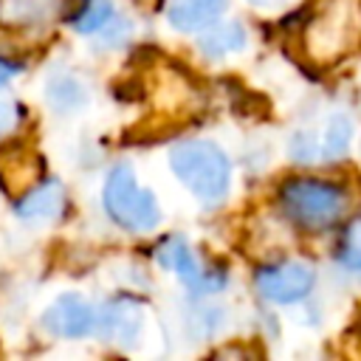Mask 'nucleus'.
I'll use <instances>...</instances> for the list:
<instances>
[{"instance_id":"obj_1","label":"nucleus","mask_w":361,"mask_h":361,"mask_svg":"<svg viewBox=\"0 0 361 361\" xmlns=\"http://www.w3.org/2000/svg\"><path fill=\"white\" fill-rule=\"evenodd\" d=\"M305 51L313 65L330 68L361 42V0H324L305 25Z\"/></svg>"},{"instance_id":"obj_2","label":"nucleus","mask_w":361,"mask_h":361,"mask_svg":"<svg viewBox=\"0 0 361 361\" xmlns=\"http://www.w3.org/2000/svg\"><path fill=\"white\" fill-rule=\"evenodd\" d=\"M169 166L175 178L203 203H217L228 195L231 164L228 155L206 138H186L169 149Z\"/></svg>"},{"instance_id":"obj_3","label":"nucleus","mask_w":361,"mask_h":361,"mask_svg":"<svg viewBox=\"0 0 361 361\" xmlns=\"http://www.w3.org/2000/svg\"><path fill=\"white\" fill-rule=\"evenodd\" d=\"M279 206L290 223L307 231H324L336 226L347 209L350 195L344 186L322 178H290L279 189Z\"/></svg>"},{"instance_id":"obj_4","label":"nucleus","mask_w":361,"mask_h":361,"mask_svg":"<svg viewBox=\"0 0 361 361\" xmlns=\"http://www.w3.org/2000/svg\"><path fill=\"white\" fill-rule=\"evenodd\" d=\"M107 217L127 231H149L161 223V206L149 189H144L127 164H116L102 189Z\"/></svg>"},{"instance_id":"obj_5","label":"nucleus","mask_w":361,"mask_h":361,"mask_svg":"<svg viewBox=\"0 0 361 361\" xmlns=\"http://www.w3.org/2000/svg\"><path fill=\"white\" fill-rule=\"evenodd\" d=\"M254 285L262 299H268L274 305H293V302H302L313 290L316 271L310 262L282 259L274 265H262L254 274Z\"/></svg>"},{"instance_id":"obj_6","label":"nucleus","mask_w":361,"mask_h":361,"mask_svg":"<svg viewBox=\"0 0 361 361\" xmlns=\"http://www.w3.org/2000/svg\"><path fill=\"white\" fill-rule=\"evenodd\" d=\"M155 259H158V265H164V268H169L172 274H178L180 282H183L192 293H214V290L226 288V282H228L226 271H212V268L200 265L197 257L192 254L189 243H186L183 237H178V234H175V237H166V240L158 245Z\"/></svg>"},{"instance_id":"obj_7","label":"nucleus","mask_w":361,"mask_h":361,"mask_svg":"<svg viewBox=\"0 0 361 361\" xmlns=\"http://www.w3.org/2000/svg\"><path fill=\"white\" fill-rule=\"evenodd\" d=\"M96 319H99V310L90 307L82 296L62 293L59 299H54L45 307L42 327L51 336H59V338H82V336L96 330Z\"/></svg>"},{"instance_id":"obj_8","label":"nucleus","mask_w":361,"mask_h":361,"mask_svg":"<svg viewBox=\"0 0 361 361\" xmlns=\"http://www.w3.org/2000/svg\"><path fill=\"white\" fill-rule=\"evenodd\" d=\"M141 327H144V305L133 296H116V299H110L99 307L96 330L107 341L130 347V344L138 341Z\"/></svg>"},{"instance_id":"obj_9","label":"nucleus","mask_w":361,"mask_h":361,"mask_svg":"<svg viewBox=\"0 0 361 361\" xmlns=\"http://www.w3.org/2000/svg\"><path fill=\"white\" fill-rule=\"evenodd\" d=\"M65 11V0H0V28L42 34Z\"/></svg>"},{"instance_id":"obj_10","label":"nucleus","mask_w":361,"mask_h":361,"mask_svg":"<svg viewBox=\"0 0 361 361\" xmlns=\"http://www.w3.org/2000/svg\"><path fill=\"white\" fill-rule=\"evenodd\" d=\"M68 206V192L56 178H42L34 189H28L20 200H17V214L28 223H45V220H56Z\"/></svg>"},{"instance_id":"obj_11","label":"nucleus","mask_w":361,"mask_h":361,"mask_svg":"<svg viewBox=\"0 0 361 361\" xmlns=\"http://www.w3.org/2000/svg\"><path fill=\"white\" fill-rule=\"evenodd\" d=\"M223 8L226 0H166V20L175 31L192 34L209 28Z\"/></svg>"},{"instance_id":"obj_12","label":"nucleus","mask_w":361,"mask_h":361,"mask_svg":"<svg viewBox=\"0 0 361 361\" xmlns=\"http://www.w3.org/2000/svg\"><path fill=\"white\" fill-rule=\"evenodd\" d=\"M243 45H245V28L237 20H226V23L214 20L209 28L200 31V39H197L200 54L209 59H220L226 54L243 51Z\"/></svg>"},{"instance_id":"obj_13","label":"nucleus","mask_w":361,"mask_h":361,"mask_svg":"<svg viewBox=\"0 0 361 361\" xmlns=\"http://www.w3.org/2000/svg\"><path fill=\"white\" fill-rule=\"evenodd\" d=\"M45 99L56 113H73L87 102V90L73 73H54L45 82Z\"/></svg>"},{"instance_id":"obj_14","label":"nucleus","mask_w":361,"mask_h":361,"mask_svg":"<svg viewBox=\"0 0 361 361\" xmlns=\"http://www.w3.org/2000/svg\"><path fill=\"white\" fill-rule=\"evenodd\" d=\"M353 141V118L347 113H333L324 130V141H322V155L336 161L341 155H347Z\"/></svg>"},{"instance_id":"obj_15","label":"nucleus","mask_w":361,"mask_h":361,"mask_svg":"<svg viewBox=\"0 0 361 361\" xmlns=\"http://www.w3.org/2000/svg\"><path fill=\"white\" fill-rule=\"evenodd\" d=\"M113 17H116V11H113L110 0H85L82 8L73 14L71 25L82 34H99Z\"/></svg>"},{"instance_id":"obj_16","label":"nucleus","mask_w":361,"mask_h":361,"mask_svg":"<svg viewBox=\"0 0 361 361\" xmlns=\"http://www.w3.org/2000/svg\"><path fill=\"white\" fill-rule=\"evenodd\" d=\"M338 262L347 271L361 274V217L347 223V228L341 234V243H338Z\"/></svg>"},{"instance_id":"obj_17","label":"nucleus","mask_w":361,"mask_h":361,"mask_svg":"<svg viewBox=\"0 0 361 361\" xmlns=\"http://www.w3.org/2000/svg\"><path fill=\"white\" fill-rule=\"evenodd\" d=\"M316 152H319V147H316V141H313L310 133H296V135H293V141H290V155H293V161H313Z\"/></svg>"},{"instance_id":"obj_18","label":"nucleus","mask_w":361,"mask_h":361,"mask_svg":"<svg viewBox=\"0 0 361 361\" xmlns=\"http://www.w3.org/2000/svg\"><path fill=\"white\" fill-rule=\"evenodd\" d=\"M99 34H102V45H110V42L118 45L121 39H127V34H130V23L121 20V17H113Z\"/></svg>"},{"instance_id":"obj_19","label":"nucleus","mask_w":361,"mask_h":361,"mask_svg":"<svg viewBox=\"0 0 361 361\" xmlns=\"http://www.w3.org/2000/svg\"><path fill=\"white\" fill-rule=\"evenodd\" d=\"M20 104L11 99V96H3L0 93V133H6V130H11L17 121H20Z\"/></svg>"},{"instance_id":"obj_20","label":"nucleus","mask_w":361,"mask_h":361,"mask_svg":"<svg viewBox=\"0 0 361 361\" xmlns=\"http://www.w3.org/2000/svg\"><path fill=\"white\" fill-rule=\"evenodd\" d=\"M23 68L17 65V62H8V59H0V85H6L14 73H20Z\"/></svg>"},{"instance_id":"obj_21","label":"nucleus","mask_w":361,"mask_h":361,"mask_svg":"<svg viewBox=\"0 0 361 361\" xmlns=\"http://www.w3.org/2000/svg\"><path fill=\"white\" fill-rule=\"evenodd\" d=\"M251 6H257V8H279V6H285V3H293V0H248Z\"/></svg>"}]
</instances>
